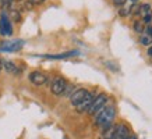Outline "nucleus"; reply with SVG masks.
Masks as SVG:
<instances>
[{"mask_svg":"<svg viewBox=\"0 0 152 139\" xmlns=\"http://www.w3.org/2000/svg\"><path fill=\"white\" fill-rule=\"evenodd\" d=\"M116 131V125H110V127H107L106 130H103V134H102L101 139H112L113 134H115Z\"/></svg>","mask_w":152,"mask_h":139,"instance_id":"nucleus-12","label":"nucleus"},{"mask_svg":"<svg viewBox=\"0 0 152 139\" xmlns=\"http://www.w3.org/2000/svg\"><path fill=\"white\" fill-rule=\"evenodd\" d=\"M127 1V0H113V3H115L116 6H123Z\"/></svg>","mask_w":152,"mask_h":139,"instance_id":"nucleus-21","label":"nucleus"},{"mask_svg":"<svg viewBox=\"0 0 152 139\" xmlns=\"http://www.w3.org/2000/svg\"><path fill=\"white\" fill-rule=\"evenodd\" d=\"M92 100H94V95L89 92V95H88V96L84 99L83 102L80 103L78 106H75V110L78 111V113H84V111H87L88 109H89V106H91Z\"/></svg>","mask_w":152,"mask_h":139,"instance_id":"nucleus-9","label":"nucleus"},{"mask_svg":"<svg viewBox=\"0 0 152 139\" xmlns=\"http://www.w3.org/2000/svg\"><path fill=\"white\" fill-rule=\"evenodd\" d=\"M142 22H144V24H148V25H149V24L152 22V13H149V14H145V15H144Z\"/></svg>","mask_w":152,"mask_h":139,"instance_id":"nucleus-17","label":"nucleus"},{"mask_svg":"<svg viewBox=\"0 0 152 139\" xmlns=\"http://www.w3.org/2000/svg\"><path fill=\"white\" fill-rule=\"evenodd\" d=\"M138 14H141L138 4H134L133 7H130V15H138Z\"/></svg>","mask_w":152,"mask_h":139,"instance_id":"nucleus-16","label":"nucleus"},{"mask_svg":"<svg viewBox=\"0 0 152 139\" xmlns=\"http://www.w3.org/2000/svg\"><path fill=\"white\" fill-rule=\"evenodd\" d=\"M43 1H46V0H31V4H42Z\"/></svg>","mask_w":152,"mask_h":139,"instance_id":"nucleus-22","label":"nucleus"},{"mask_svg":"<svg viewBox=\"0 0 152 139\" xmlns=\"http://www.w3.org/2000/svg\"><path fill=\"white\" fill-rule=\"evenodd\" d=\"M116 117V109L115 106H105L99 113L96 114L95 118V125L101 127L102 130H106L107 127H110L113 120Z\"/></svg>","mask_w":152,"mask_h":139,"instance_id":"nucleus-1","label":"nucleus"},{"mask_svg":"<svg viewBox=\"0 0 152 139\" xmlns=\"http://www.w3.org/2000/svg\"><path fill=\"white\" fill-rule=\"evenodd\" d=\"M0 33L3 36L13 35V27H11V22H10L6 13H1V15H0Z\"/></svg>","mask_w":152,"mask_h":139,"instance_id":"nucleus-5","label":"nucleus"},{"mask_svg":"<svg viewBox=\"0 0 152 139\" xmlns=\"http://www.w3.org/2000/svg\"><path fill=\"white\" fill-rule=\"evenodd\" d=\"M3 68V60H1V59H0V70Z\"/></svg>","mask_w":152,"mask_h":139,"instance_id":"nucleus-25","label":"nucleus"},{"mask_svg":"<svg viewBox=\"0 0 152 139\" xmlns=\"http://www.w3.org/2000/svg\"><path fill=\"white\" fill-rule=\"evenodd\" d=\"M130 135V128L126 124H119L116 125V131L112 139H126Z\"/></svg>","mask_w":152,"mask_h":139,"instance_id":"nucleus-7","label":"nucleus"},{"mask_svg":"<svg viewBox=\"0 0 152 139\" xmlns=\"http://www.w3.org/2000/svg\"><path fill=\"white\" fill-rule=\"evenodd\" d=\"M131 1H133V3H137V1H140V0H131Z\"/></svg>","mask_w":152,"mask_h":139,"instance_id":"nucleus-26","label":"nucleus"},{"mask_svg":"<svg viewBox=\"0 0 152 139\" xmlns=\"http://www.w3.org/2000/svg\"><path fill=\"white\" fill-rule=\"evenodd\" d=\"M133 27H134V31H135L137 33H142L144 32V25H142L141 21H135Z\"/></svg>","mask_w":152,"mask_h":139,"instance_id":"nucleus-14","label":"nucleus"},{"mask_svg":"<svg viewBox=\"0 0 152 139\" xmlns=\"http://www.w3.org/2000/svg\"><path fill=\"white\" fill-rule=\"evenodd\" d=\"M80 54L77 50L74 51H66V53H60V54H46L43 56V57H46V59H69V57H73V56H77Z\"/></svg>","mask_w":152,"mask_h":139,"instance_id":"nucleus-11","label":"nucleus"},{"mask_svg":"<svg viewBox=\"0 0 152 139\" xmlns=\"http://www.w3.org/2000/svg\"><path fill=\"white\" fill-rule=\"evenodd\" d=\"M3 68L10 74H20V68L17 67V64H14L10 60H3Z\"/></svg>","mask_w":152,"mask_h":139,"instance_id":"nucleus-10","label":"nucleus"},{"mask_svg":"<svg viewBox=\"0 0 152 139\" xmlns=\"http://www.w3.org/2000/svg\"><path fill=\"white\" fill-rule=\"evenodd\" d=\"M142 33H145V35H148L149 38H152V25H148V27L144 29Z\"/></svg>","mask_w":152,"mask_h":139,"instance_id":"nucleus-19","label":"nucleus"},{"mask_svg":"<svg viewBox=\"0 0 152 139\" xmlns=\"http://www.w3.org/2000/svg\"><path fill=\"white\" fill-rule=\"evenodd\" d=\"M126 139H138V138H137L135 135H129V136H127Z\"/></svg>","mask_w":152,"mask_h":139,"instance_id":"nucleus-23","label":"nucleus"},{"mask_svg":"<svg viewBox=\"0 0 152 139\" xmlns=\"http://www.w3.org/2000/svg\"><path fill=\"white\" fill-rule=\"evenodd\" d=\"M140 11H141V14L142 15H145V14H149L151 13V4H141L140 6Z\"/></svg>","mask_w":152,"mask_h":139,"instance_id":"nucleus-15","label":"nucleus"},{"mask_svg":"<svg viewBox=\"0 0 152 139\" xmlns=\"http://www.w3.org/2000/svg\"><path fill=\"white\" fill-rule=\"evenodd\" d=\"M24 47V41L17 39V41H6L1 43L0 50L1 51H18Z\"/></svg>","mask_w":152,"mask_h":139,"instance_id":"nucleus-4","label":"nucleus"},{"mask_svg":"<svg viewBox=\"0 0 152 139\" xmlns=\"http://www.w3.org/2000/svg\"><path fill=\"white\" fill-rule=\"evenodd\" d=\"M140 43L144 45V46H151L152 38H149L148 35H145V33H141V36H140Z\"/></svg>","mask_w":152,"mask_h":139,"instance_id":"nucleus-13","label":"nucleus"},{"mask_svg":"<svg viewBox=\"0 0 152 139\" xmlns=\"http://www.w3.org/2000/svg\"><path fill=\"white\" fill-rule=\"evenodd\" d=\"M66 88H67V81L61 77H57V78L52 82V86H50V90L53 95L56 96H60L66 92Z\"/></svg>","mask_w":152,"mask_h":139,"instance_id":"nucleus-3","label":"nucleus"},{"mask_svg":"<svg viewBox=\"0 0 152 139\" xmlns=\"http://www.w3.org/2000/svg\"><path fill=\"white\" fill-rule=\"evenodd\" d=\"M15 1H21V0H15Z\"/></svg>","mask_w":152,"mask_h":139,"instance_id":"nucleus-27","label":"nucleus"},{"mask_svg":"<svg viewBox=\"0 0 152 139\" xmlns=\"http://www.w3.org/2000/svg\"><path fill=\"white\" fill-rule=\"evenodd\" d=\"M119 14L121 15V17H127V15H130V9H126V7H123V9H120Z\"/></svg>","mask_w":152,"mask_h":139,"instance_id":"nucleus-18","label":"nucleus"},{"mask_svg":"<svg viewBox=\"0 0 152 139\" xmlns=\"http://www.w3.org/2000/svg\"><path fill=\"white\" fill-rule=\"evenodd\" d=\"M11 15H13L14 21H21V15H20L17 11H13V13H11Z\"/></svg>","mask_w":152,"mask_h":139,"instance_id":"nucleus-20","label":"nucleus"},{"mask_svg":"<svg viewBox=\"0 0 152 139\" xmlns=\"http://www.w3.org/2000/svg\"><path fill=\"white\" fill-rule=\"evenodd\" d=\"M88 95H89V92H88L87 89H77L74 93L70 95V102H71L73 106H78L80 103L83 102Z\"/></svg>","mask_w":152,"mask_h":139,"instance_id":"nucleus-6","label":"nucleus"},{"mask_svg":"<svg viewBox=\"0 0 152 139\" xmlns=\"http://www.w3.org/2000/svg\"><path fill=\"white\" fill-rule=\"evenodd\" d=\"M29 81L34 83V85H37V86H41L43 83H46L48 78L46 75L41 72V71H32L31 74H29Z\"/></svg>","mask_w":152,"mask_h":139,"instance_id":"nucleus-8","label":"nucleus"},{"mask_svg":"<svg viewBox=\"0 0 152 139\" xmlns=\"http://www.w3.org/2000/svg\"><path fill=\"white\" fill-rule=\"evenodd\" d=\"M148 56H149V57H152V47H149V49H148Z\"/></svg>","mask_w":152,"mask_h":139,"instance_id":"nucleus-24","label":"nucleus"},{"mask_svg":"<svg viewBox=\"0 0 152 139\" xmlns=\"http://www.w3.org/2000/svg\"><path fill=\"white\" fill-rule=\"evenodd\" d=\"M106 103H107V95H105V93L98 95L96 97H94V100H92V103H91L89 109L87 110V113L89 116H95V114H98V113L106 106Z\"/></svg>","mask_w":152,"mask_h":139,"instance_id":"nucleus-2","label":"nucleus"}]
</instances>
